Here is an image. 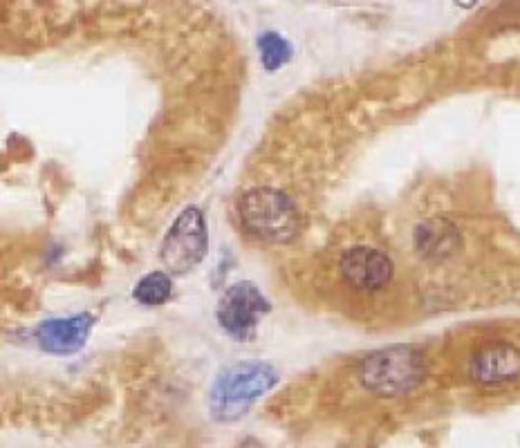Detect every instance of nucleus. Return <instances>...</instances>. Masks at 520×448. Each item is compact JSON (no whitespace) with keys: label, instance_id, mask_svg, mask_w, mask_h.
Masks as SVG:
<instances>
[{"label":"nucleus","instance_id":"1","mask_svg":"<svg viewBox=\"0 0 520 448\" xmlns=\"http://www.w3.org/2000/svg\"><path fill=\"white\" fill-rule=\"evenodd\" d=\"M278 372L265 361H240L220 372L209 390V413L220 424L243 419L276 386Z\"/></svg>","mask_w":520,"mask_h":448},{"label":"nucleus","instance_id":"2","mask_svg":"<svg viewBox=\"0 0 520 448\" xmlns=\"http://www.w3.org/2000/svg\"><path fill=\"white\" fill-rule=\"evenodd\" d=\"M245 229L263 242L285 245L299 233V209L290 195L276 189H252L238 202Z\"/></svg>","mask_w":520,"mask_h":448},{"label":"nucleus","instance_id":"3","mask_svg":"<svg viewBox=\"0 0 520 448\" xmlns=\"http://www.w3.org/2000/svg\"><path fill=\"white\" fill-rule=\"evenodd\" d=\"M424 368L420 352L397 345L366 357L359 366V379L364 388L379 397H399L420 386Z\"/></svg>","mask_w":520,"mask_h":448},{"label":"nucleus","instance_id":"4","mask_svg":"<svg viewBox=\"0 0 520 448\" xmlns=\"http://www.w3.org/2000/svg\"><path fill=\"white\" fill-rule=\"evenodd\" d=\"M207 245L209 233L202 211L189 207L180 213L173 227L166 231L160 258L171 274H189L191 269L202 263L204 254H207Z\"/></svg>","mask_w":520,"mask_h":448},{"label":"nucleus","instance_id":"5","mask_svg":"<svg viewBox=\"0 0 520 448\" xmlns=\"http://www.w3.org/2000/svg\"><path fill=\"white\" fill-rule=\"evenodd\" d=\"M272 305H269L263 292L249 280L231 285L225 294H222L220 303L216 307V319L222 332H227L231 339L236 341H252L258 332V323L263 316L269 314Z\"/></svg>","mask_w":520,"mask_h":448},{"label":"nucleus","instance_id":"6","mask_svg":"<svg viewBox=\"0 0 520 448\" xmlns=\"http://www.w3.org/2000/svg\"><path fill=\"white\" fill-rule=\"evenodd\" d=\"M341 278L357 289V292H379V289L388 287L393 280L395 267L384 251L373 247H355L343 254L341 263Z\"/></svg>","mask_w":520,"mask_h":448},{"label":"nucleus","instance_id":"7","mask_svg":"<svg viewBox=\"0 0 520 448\" xmlns=\"http://www.w3.org/2000/svg\"><path fill=\"white\" fill-rule=\"evenodd\" d=\"M92 325H95L92 314H74L70 319L43 321L34 336L43 352L54 354V357H72L86 345Z\"/></svg>","mask_w":520,"mask_h":448},{"label":"nucleus","instance_id":"8","mask_svg":"<svg viewBox=\"0 0 520 448\" xmlns=\"http://www.w3.org/2000/svg\"><path fill=\"white\" fill-rule=\"evenodd\" d=\"M473 381L485 386L505 384L520 377V350L509 343H491L473 354L469 363Z\"/></svg>","mask_w":520,"mask_h":448},{"label":"nucleus","instance_id":"9","mask_svg":"<svg viewBox=\"0 0 520 448\" xmlns=\"http://www.w3.org/2000/svg\"><path fill=\"white\" fill-rule=\"evenodd\" d=\"M415 242H417V249L422 251V256L440 258V256L451 254V251L455 249V242H458V231H455L449 222L431 220L417 229Z\"/></svg>","mask_w":520,"mask_h":448},{"label":"nucleus","instance_id":"10","mask_svg":"<svg viewBox=\"0 0 520 448\" xmlns=\"http://www.w3.org/2000/svg\"><path fill=\"white\" fill-rule=\"evenodd\" d=\"M133 296L137 303L148 307L164 305L173 296V280L166 272H151L137 280Z\"/></svg>","mask_w":520,"mask_h":448},{"label":"nucleus","instance_id":"11","mask_svg":"<svg viewBox=\"0 0 520 448\" xmlns=\"http://www.w3.org/2000/svg\"><path fill=\"white\" fill-rule=\"evenodd\" d=\"M258 52H260V63H263V68L267 72H276L292 61L294 48L285 36L276 32H265L258 36Z\"/></svg>","mask_w":520,"mask_h":448}]
</instances>
